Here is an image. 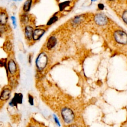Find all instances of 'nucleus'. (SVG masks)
Here are the masks:
<instances>
[{"mask_svg": "<svg viewBox=\"0 0 127 127\" xmlns=\"http://www.w3.org/2000/svg\"><path fill=\"white\" fill-rule=\"evenodd\" d=\"M21 0H18V1H21Z\"/></svg>", "mask_w": 127, "mask_h": 127, "instance_id": "cd10ccee", "label": "nucleus"}, {"mask_svg": "<svg viewBox=\"0 0 127 127\" xmlns=\"http://www.w3.org/2000/svg\"><path fill=\"white\" fill-rule=\"evenodd\" d=\"M71 0H66L62 2H60L58 4L59 8V11L63 12L64 11H66L67 9L69 10V8L71 6Z\"/></svg>", "mask_w": 127, "mask_h": 127, "instance_id": "ddd939ff", "label": "nucleus"}, {"mask_svg": "<svg viewBox=\"0 0 127 127\" xmlns=\"http://www.w3.org/2000/svg\"><path fill=\"white\" fill-rule=\"evenodd\" d=\"M122 18H123L124 21L126 24H127V10L124 12L123 15H122Z\"/></svg>", "mask_w": 127, "mask_h": 127, "instance_id": "6ab92c4d", "label": "nucleus"}, {"mask_svg": "<svg viewBox=\"0 0 127 127\" xmlns=\"http://www.w3.org/2000/svg\"><path fill=\"white\" fill-rule=\"evenodd\" d=\"M94 22L99 26L106 25L108 22V19L107 16L102 13H97L93 17Z\"/></svg>", "mask_w": 127, "mask_h": 127, "instance_id": "7ed1b4c3", "label": "nucleus"}, {"mask_svg": "<svg viewBox=\"0 0 127 127\" xmlns=\"http://www.w3.org/2000/svg\"><path fill=\"white\" fill-rule=\"evenodd\" d=\"M98 8L100 10H103L104 8V5L102 3H99L98 4Z\"/></svg>", "mask_w": 127, "mask_h": 127, "instance_id": "aec40b11", "label": "nucleus"}, {"mask_svg": "<svg viewBox=\"0 0 127 127\" xmlns=\"http://www.w3.org/2000/svg\"><path fill=\"white\" fill-rule=\"evenodd\" d=\"M97 0H91V2H93V1H96Z\"/></svg>", "mask_w": 127, "mask_h": 127, "instance_id": "393cba45", "label": "nucleus"}, {"mask_svg": "<svg viewBox=\"0 0 127 127\" xmlns=\"http://www.w3.org/2000/svg\"><path fill=\"white\" fill-rule=\"evenodd\" d=\"M23 96L21 93H15L13 98L11 100L9 104L11 106H17V104H21L22 102Z\"/></svg>", "mask_w": 127, "mask_h": 127, "instance_id": "9b49d317", "label": "nucleus"}, {"mask_svg": "<svg viewBox=\"0 0 127 127\" xmlns=\"http://www.w3.org/2000/svg\"><path fill=\"white\" fill-rule=\"evenodd\" d=\"M46 29L44 27H37L34 29L33 35V42L39 41L45 34Z\"/></svg>", "mask_w": 127, "mask_h": 127, "instance_id": "6e6552de", "label": "nucleus"}, {"mask_svg": "<svg viewBox=\"0 0 127 127\" xmlns=\"http://www.w3.org/2000/svg\"><path fill=\"white\" fill-rule=\"evenodd\" d=\"M10 95V90L8 88L4 89L0 95V99L1 100H7Z\"/></svg>", "mask_w": 127, "mask_h": 127, "instance_id": "f3484780", "label": "nucleus"}, {"mask_svg": "<svg viewBox=\"0 0 127 127\" xmlns=\"http://www.w3.org/2000/svg\"><path fill=\"white\" fill-rule=\"evenodd\" d=\"M33 2L34 0H25L22 7V12L24 13H29Z\"/></svg>", "mask_w": 127, "mask_h": 127, "instance_id": "4468645a", "label": "nucleus"}, {"mask_svg": "<svg viewBox=\"0 0 127 127\" xmlns=\"http://www.w3.org/2000/svg\"><path fill=\"white\" fill-rule=\"evenodd\" d=\"M86 17L84 14L77 15L74 16L70 21V23L72 26L77 27L81 25L85 20Z\"/></svg>", "mask_w": 127, "mask_h": 127, "instance_id": "1a4fd4ad", "label": "nucleus"}, {"mask_svg": "<svg viewBox=\"0 0 127 127\" xmlns=\"http://www.w3.org/2000/svg\"><path fill=\"white\" fill-rule=\"evenodd\" d=\"M62 116L66 123L72 122L74 118V115L72 111L68 108H64L62 110Z\"/></svg>", "mask_w": 127, "mask_h": 127, "instance_id": "39448f33", "label": "nucleus"}, {"mask_svg": "<svg viewBox=\"0 0 127 127\" xmlns=\"http://www.w3.org/2000/svg\"><path fill=\"white\" fill-rule=\"evenodd\" d=\"M8 19V16L7 12L5 9H2L1 8L0 11V25L2 26L7 25Z\"/></svg>", "mask_w": 127, "mask_h": 127, "instance_id": "f8f14e48", "label": "nucleus"}, {"mask_svg": "<svg viewBox=\"0 0 127 127\" xmlns=\"http://www.w3.org/2000/svg\"><path fill=\"white\" fill-rule=\"evenodd\" d=\"M28 61H29V63L30 64L31 63V58L32 57V56L31 55H29V57H28Z\"/></svg>", "mask_w": 127, "mask_h": 127, "instance_id": "4be33fe9", "label": "nucleus"}, {"mask_svg": "<svg viewBox=\"0 0 127 127\" xmlns=\"http://www.w3.org/2000/svg\"><path fill=\"white\" fill-rule=\"evenodd\" d=\"M68 127H78L75 125H71L69 126Z\"/></svg>", "mask_w": 127, "mask_h": 127, "instance_id": "b1692460", "label": "nucleus"}, {"mask_svg": "<svg viewBox=\"0 0 127 127\" xmlns=\"http://www.w3.org/2000/svg\"><path fill=\"white\" fill-rule=\"evenodd\" d=\"M13 1H18V0H12Z\"/></svg>", "mask_w": 127, "mask_h": 127, "instance_id": "a878e982", "label": "nucleus"}, {"mask_svg": "<svg viewBox=\"0 0 127 127\" xmlns=\"http://www.w3.org/2000/svg\"><path fill=\"white\" fill-rule=\"evenodd\" d=\"M7 69L9 73L12 75H15L18 70V66L15 60L12 58L8 60L7 63Z\"/></svg>", "mask_w": 127, "mask_h": 127, "instance_id": "0eeeda50", "label": "nucleus"}, {"mask_svg": "<svg viewBox=\"0 0 127 127\" xmlns=\"http://www.w3.org/2000/svg\"><path fill=\"white\" fill-rule=\"evenodd\" d=\"M59 12H57L56 13H55L52 17L50 18V19L48 20L46 23V26H50L51 25H53L55 23H56L57 21H58L59 19V14H58Z\"/></svg>", "mask_w": 127, "mask_h": 127, "instance_id": "dca6fc26", "label": "nucleus"}, {"mask_svg": "<svg viewBox=\"0 0 127 127\" xmlns=\"http://www.w3.org/2000/svg\"><path fill=\"white\" fill-rule=\"evenodd\" d=\"M20 23L22 27L29 25L30 21L31 20V17L28 13L23 12L19 15Z\"/></svg>", "mask_w": 127, "mask_h": 127, "instance_id": "9d476101", "label": "nucleus"}, {"mask_svg": "<svg viewBox=\"0 0 127 127\" xmlns=\"http://www.w3.org/2000/svg\"><path fill=\"white\" fill-rule=\"evenodd\" d=\"M10 19L11 20V21H12V25H13V27L14 29H15L17 27V22H16V17L12 15L10 17Z\"/></svg>", "mask_w": 127, "mask_h": 127, "instance_id": "a211bd4d", "label": "nucleus"}, {"mask_svg": "<svg viewBox=\"0 0 127 127\" xmlns=\"http://www.w3.org/2000/svg\"></svg>", "mask_w": 127, "mask_h": 127, "instance_id": "c85d7f7f", "label": "nucleus"}, {"mask_svg": "<svg viewBox=\"0 0 127 127\" xmlns=\"http://www.w3.org/2000/svg\"><path fill=\"white\" fill-rule=\"evenodd\" d=\"M29 102L30 103V104L32 105H33V98L32 97V96H31L30 95H29Z\"/></svg>", "mask_w": 127, "mask_h": 127, "instance_id": "412c9836", "label": "nucleus"}, {"mask_svg": "<svg viewBox=\"0 0 127 127\" xmlns=\"http://www.w3.org/2000/svg\"><path fill=\"white\" fill-rule=\"evenodd\" d=\"M109 0V1H113V0Z\"/></svg>", "mask_w": 127, "mask_h": 127, "instance_id": "bb28decb", "label": "nucleus"}, {"mask_svg": "<svg viewBox=\"0 0 127 127\" xmlns=\"http://www.w3.org/2000/svg\"><path fill=\"white\" fill-rule=\"evenodd\" d=\"M55 122L57 123V124L59 125V121H58L57 118L56 117H55Z\"/></svg>", "mask_w": 127, "mask_h": 127, "instance_id": "5701e85b", "label": "nucleus"}, {"mask_svg": "<svg viewBox=\"0 0 127 127\" xmlns=\"http://www.w3.org/2000/svg\"><path fill=\"white\" fill-rule=\"evenodd\" d=\"M34 28L30 24L27 25L23 27L24 35L25 40L28 42H33V35Z\"/></svg>", "mask_w": 127, "mask_h": 127, "instance_id": "423d86ee", "label": "nucleus"}, {"mask_svg": "<svg viewBox=\"0 0 127 127\" xmlns=\"http://www.w3.org/2000/svg\"><path fill=\"white\" fill-rule=\"evenodd\" d=\"M50 59L47 52L45 50L41 51L37 55L35 59V66L38 71H43L48 65Z\"/></svg>", "mask_w": 127, "mask_h": 127, "instance_id": "f257e3e1", "label": "nucleus"}, {"mask_svg": "<svg viewBox=\"0 0 127 127\" xmlns=\"http://www.w3.org/2000/svg\"><path fill=\"white\" fill-rule=\"evenodd\" d=\"M58 43L57 36L55 35H50L47 39L45 46V50L46 51H51L55 48Z\"/></svg>", "mask_w": 127, "mask_h": 127, "instance_id": "f03ea898", "label": "nucleus"}, {"mask_svg": "<svg viewBox=\"0 0 127 127\" xmlns=\"http://www.w3.org/2000/svg\"><path fill=\"white\" fill-rule=\"evenodd\" d=\"M114 37L116 41L121 44L127 43V34L124 31L118 30L114 33Z\"/></svg>", "mask_w": 127, "mask_h": 127, "instance_id": "20e7f679", "label": "nucleus"}, {"mask_svg": "<svg viewBox=\"0 0 127 127\" xmlns=\"http://www.w3.org/2000/svg\"><path fill=\"white\" fill-rule=\"evenodd\" d=\"M12 44L9 40H7L3 44V50L7 53H11L12 51Z\"/></svg>", "mask_w": 127, "mask_h": 127, "instance_id": "2eb2a0df", "label": "nucleus"}]
</instances>
